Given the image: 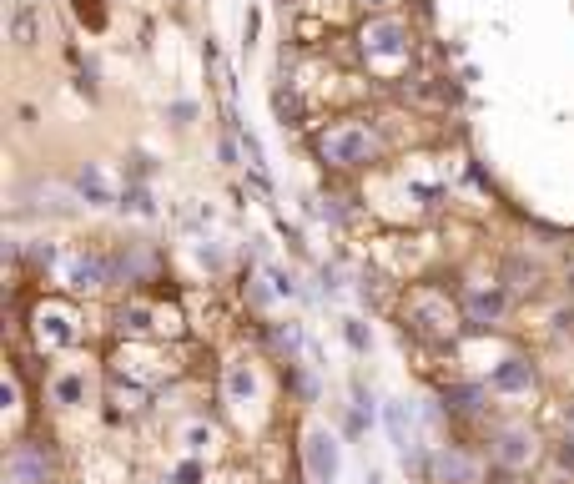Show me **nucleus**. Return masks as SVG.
Here are the masks:
<instances>
[{
    "label": "nucleus",
    "instance_id": "1a4fd4ad",
    "mask_svg": "<svg viewBox=\"0 0 574 484\" xmlns=\"http://www.w3.org/2000/svg\"><path fill=\"white\" fill-rule=\"evenodd\" d=\"M101 278H106L101 258H86V253L66 258V283H71V288H101Z\"/></svg>",
    "mask_w": 574,
    "mask_h": 484
},
{
    "label": "nucleus",
    "instance_id": "a211bd4d",
    "mask_svg": "<svg viewBox=\"0 0 574 484\" xmlns=\"http://www.w3.org/2000/svg\"><path fill=\"white\" fill-rule=\"evenodd\" d=\"M177 484H197V464H182V474H177Z\"/></svg>",
    "mask_w": 574,
    "mask_h": 484
},
{
    "label": "nucleus",
    "instance_id": "423d86ee",
    "mask_svg": "<svg viewBox=\"0 0 574 484\" xmlns=\"http://www.w3.org/2000/svg\"><path fill=\"white\" fill-rule=\"evenodd\" d=\"M494 454H499V464H509V469H524V464L534 459V434H529V429H504Z\"/></svg>",
    "mask_w": 574,
    "mask_h": 484
},
{
    "label": "nucleus",
    "instance_id": "f257e3e1",
    "mask_svg": "<svg viewBox=\"0 0 574 484\" xmlns=\"http://www.w3.org/2000/svg\"><path fill=\"white\" fill-rule=\"evenodd\" d=\"M323 157L328 162H338V167H363L368 157H373V137H368V127H338V132H328L323 137Z\"/></svg>",
    "mask_w": 574,
    "mask_h": 484
},
{
    "label": "nucleus",
    "instance_id": "7ed1b4c3",
    "mask_svg": "<svg viewBox=\"0 0 574 484\" xmlns=\"http://www.w3.org/2000/svg\"><path fill=\"white\" fill-rule=\"evenodd\" d=\"M303 459H308V474H313L318 484H333V479H338L343 454H338V439H333L328 429H308V439H303Z\"/></svg>",
    "mask_w": 574,
    "mask_h": 484
},
{
    "label": "nucleus",
    "instance_id": "f3484780",
    "mask_svg": "<svg viewBox=\"0 0 574 484\" xmlns=\"http://www.w3.org/2000/svg\"><path fill=\"white\" fill-rule=\"evenodd\" d=\"M348 343H353V348H358V353H363V348H368V333H363V323H348Z\"/></svg>",
    "mask_w": 574,
    "mask_h": 484
},
{
    "label": "nucleus",
    "instance_id": "6e6552de",
    "mask_svg": "<svg viewBox=\"0 0 574 484\" xmlns=\"http://www.w3.org/2000/svg\"><path fill=\"white\" fill-rule=\"evenodd\" d=\"M36 333H41V343H46V348H66V343L76 338V328H71V318H66L61 308L41 313V318H36Z\"/></svg>",
    "mask_w": 574,
    "mask_h": 484
},
{
    "label": "nucleus",
    "instance_id": "0eeeda50",
    "mask_svg": "<svg viewBox=\"0 0 574 484\" xmlns=\"http://www.w3.org/2000/svg\"><path fill=\"white\" fill-rule=\"evenodd\" d=\"M534 384V369L524 358H504L499 369H494V389H504V394H524Z\"/></svg>",
    "mask_w": 574,
    "mask_h": 484
},
{
    "label": "nucleus",
    "instance_id": "f03ea898",
    "mask_svg": "<svg viewBox=\"0 0 574 484\" xmlns=\"http://www.w3.org/2000/svg\"><path fill=\"white\" fill-rule=\"evenodd\" d=\"M76 192H81L91 207H111V202H121V177H116L106 162H81Z\"/></svg>",
    "mask_w": 574,
    "mask_h": 484
},
{
    "label": "nucleus",
    "instance_id": "2eb2a0df",
    "mask_svg": "<svg viewBox=\"0 0 574 484\" xmlns=\"http://www.w3.org/2000/svg\"><path fill=\"white\" fill-rule=\"evenodd\" d=\"M31 36H36V21H31V11H21V16H16V41L31 46Z\"/></svg>",
    "mask_w": 574,
    "mask_h": 484
},
{
    "label": "nucleus",
    "instance_id": "20e7f679",
    "mask_svg": "<svg viewBox=\"0 0 574 484\" xmlns=\"http://www.w3.org/2000/svg\"><path fill=\"white\" fill-rule=\"evenodd\" d=\"M434 479H444V484H479V464L469 454H459V449H439L434 454Z\"/></svg>",
    "mask_w": 574,
    "mask_h": 484
},
{
    "label": "nucleus",
    "instance_id": "f8f14e48",
    "mask_svg": "<svg viewBox=\"0 0 574 484\" xmlns=\"http://www.w3.org/2000/svg\"><path fill=\"white\" fill-rule=\"evenodd\" d=\"M388 439H393V449L408 459V449H413V439H408V424H403V404H393L388 409Z\"/></svg>",
    "mask_w": 574,
    "mask_h": 484
},
{
    "label": "nucleus",
    "instance_id": "39448f33",
    "mask_svg": "<svg viewBox=\"0 0 574 484\" xmlns=\"http://www.w3.org/2000/svg\"><path fill=\"white\" fill-rule=\"evenodd\" d=\"M403 41H408V31H403L398 21H373V26L363 31V46H368L373 56H398Z\"/></svg>",
    "mask_w": 574,
    "mask_h": 484
},
{
    "label": "nucleus",
    "instance_id": "9d476101",
    "mask_svg": "<svg viewBox=\"0 0 574 484\" xmlns=\"http://www.w3.org/2000/svg\"><path fill=\"white\" fill-rule=\"evenodd\" d=\"M11 479H16V484H41V479H46V459H41L36 449H16V454H11Z\"/></svg>",
    "mask_w": 574,
    "mask_h": 484
},
{
    "label": "nucleus",
    "instance_id": "dca6fc26",
    "mask_svg": "<svg viewBox=\"0 0 574 484\" xmlns=\"http://www.w3.org/2000/svg\"><path fill=\"white\" fill-rule=\"evenodd\" d=\"M277 343H282V348H298V343H303V333H298L293 323H287V328H277Z\"/></svg>",
    "mask_w": 574,
    "mask_h": 484
},
{
    "label": "nucleus",
    "instance_id": "9b49d317",
    "mask_svg": "<svg viewBox=\"0 0 574 484\" xmlns=\"http://www.w3.org/2000/svg\"><path fill=\"white\" fill-rule=\"evenodd\" d=\"M499 308H504V293H494V288H489V293H484V288H479V293H469V318H474V323L499 318Z\"/></svg>",
    "mask_w": 574,
    "mask_h": 484
},
{
    "label": "nucleus",
    "instance_id": "ddd939ff",
    "mask_svg": "<svg viewBox=\"0 0 574 484\" xmlns=\"http://www.w3.org/2000/svg\"><path fill=\"white\" fill-rule=\"evenodd\" d=\"M252 389H257V384H252V374L242 369V363H232V369H227V394L242 404V399H252Z\"/></svg>",
    "mask_w": 574,
    "mask_h": 484
},
{
    "label": "nucleus",
    "instance_id": "4468645a",
    "mask_svg": "<svg viewBox=\"0 0 574 484\" xmlns=\"http://www.w3.org/2000/svg\"><path fill=\"white\" fill-rule=\"evenodd\" d=\"M56 399H61V404H76V399H81V384H76V379H56Z\"/></svg>",
    "mask_w": 574,
    "mask_h": 484
}]
</instances>
